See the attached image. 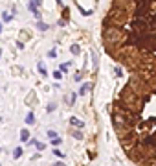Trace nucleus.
Masks as SVG:
<instances>
[{
    "instance_id": "f257e3e1",
    "label": "nucleus",
    "mask_w": 156,
    "mask_h": 166,
    "mask_svg": "<svg viewBox=\"0 0 156 166\" xmlns=\"http://www.w3.org/2000/svg\"><path fill=\"white\" fill-rule=\"evenodd\" d=\"M70 124H72V126H76V127H85V124L81 122V120H77V118H73V116L70 118Z\"/></svg>"
},
{
    "instance_id": "f03ea898",
    "label": "nucleus",
    "mask_w": 156,
    "mask_h": 166,
    "mask_svg": "<svg viewBox=\"0 0 156 166\" xmlns=\"http://www.w3.org/2000/svg\"><path fill=\"white\" fill-rule=\"evenodd\" d=\"M26 122H28V124H33V122H35V118H33V113H28V116H26Z\"/></svg>"
},
{
    "instance_id": "7ed1b4c3",
    "label": "nucleus",
    "mask_w": 156,
    "mask_h": 166,
    "mask_svg": "<svg viewBox=\"0 0 156 166\" xmlns=\"http://www.w3.org/2000/svg\"><path fill=\"white\" fill-rule=\"evenodd\" d=\"M20 138H22V142L28 140V131H26V129H22V133H20Z\"/></svg>"
},
{
    "instance_id": "20e7f679",
    "label": "nucleus",
    "mask_w": 156,
    "mask_h": 166,
    "mask_svg": "<svg viewBox=\"0 0 156 166\" xmlns=\"http://www.w3.org/2000/svg\"><path fill=\"white\" fill-rule=\"evenodd\" d=\"M66 102H68V103H72V105H73V102H76V94H72V96H66Z\"/></svg>"
},
{
    "instance_id": "39448f33",
    "label": "nucleus",
    "mask_w": 156,
    "mask_h": 166,
    "mask_svg": "<svg viewBox=\"0 0 156 166\" xmlns=\"http://www.w3.org/2000/svg\"><path fill=\"white\" fill-rule=\"evenodd\" d=\"M61 142H63V140H61L59 137H55V138H52V144H53V146H59Z\"/></svg>"
},
{
    "instance_id": "423d86ee",
    "label": "nucleus",
    "mask_w": 156,
    "mask_h": 166,
    "mask_svg": "<svg viewBox=\"0 0 156 166\" xmlns=\"http://www.w3.org/2000/svg\"><path fill=\"white\" fill-rule=\"evenodd\" d=\"M88 89H90V85H88V83H85V85L81 87V91H79V92H81V94H85V92L88 91Z\"/></svg>"
},
{
    "instance_id": "0eeeda50",
    "label": "nucleus",
    "mask_w": 156,
    "mask_h": 166,
    "mask_svg": "<svg viewBox=\"0 0 156 166\" xmlns=\"http://www.w3.org/2000/svg\"><path fill=\"white\" fill-rule=\"evenodd\" d=\"M37 28H39V30H48V26H46L44 22H39V24H37Z\"/></svg>"
},
{
    "instance_id": "6e6552de",
    "label": "nucleus",
    "mask_w": 156,
    "mask_h": 166,
    "mask_svg": "<svg viewBox=\"0 0 156 166\" xmlns=\"http://www.w3.org/2000/svg\"><path fill=\"white\" fill-rule=\"evenodd\" d=\"M33 144H35V146H37L39 150H44V144H42V142H37V140H33Z\"/></svg>"
},
{
    "instance_id": "1a4fd4ad",
    "label": "nucleus",
    "mask_w": 156,
    "mask_h": 166,
    "mask_svg": "<svg viewBox=\"0 0 156 166\" xmlns=\"http://www.w3.org/2000/svg\"><path fill=\"white\" fill-rule=\"evenodd\" d=\"M20 155H22V148H17L15 150V157H20Z\"/></svg>"
},
{
    "instance_id": "9d476101",
    "label": "nucleus",
    "mask_w": 156,
    "mask_h": 166,
    "mask_svg": "<svg viewBox=\"0 0 156 166\" xmlns=\"http://www.w3.org/2000/svg\"><path fill=\"white\" fill-rule=\"evenodd\" d=\"M72 52H73V54H77V52H79V46H77V44H73V46H72Z\"/></svg>"
},
{
    "instance_id": "9b49d317",
    "label": "nucleus",
    "mask_w": 156,
    "mask_h": 166,
    "mask_svg": "<svg viewBox=\"0 0 156 166\" xmlns=\"http://www.w3.org/2000/svg\"><path fill=\"white\" fill-rule=\"evenodd\" d=\"M53 166H66V164H63V162H55Z\"/></svg>"
}]
</instances>
